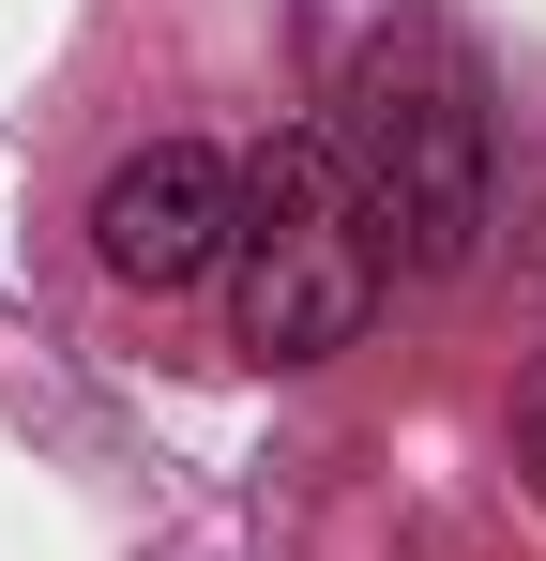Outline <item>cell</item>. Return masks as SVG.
<instances>
[{"label":"cell","instance_id":"obj_1","mask_svg":"<svg viewBox=\"0 0 546 561\" xmlns=\"http://www.w3.org/2000/svg\"><path fill=\"white\" fill-rule=\"evenodd\" d=\"M319 152L350 183V228L379 243V274H470L486 259V77L455 31H425V15L364 31Z\"/></svg>","mask_w":546,"mask_h":561},{"label":"cell","instance_id":"obj_2","mask_svg":"<svg viewBox=\"0 0 546 561\" xmlns=\"http://www.w3.org/2000/svg\"><path fill=\"white\" fill-rule=\"evenodd\" d=\"M379 243L350 228V183H334V152L319 137H288L243 168V228H228V334L259 350V365H319V350H350L364 319H379Z\"/></svg>","mask_w":546,"mask_h":561},{"label":"cell","instance_id":"obj_3","mask_svg":"<svg viewBox=\"0 0 546 561\" xmlns=\"http://www.w3.org/2000/svg\"><path fill=\"white\" fill-rule=\"evenodd\" d=\"M228 228H243V168L213 137H152V152H122L91 183V259L122 288H152V304L228 274Z\"/></svg>","mask_w":546,"mask_h":561},{"label":"cell","instance_id":"obj_4","mask_svg":"<svg viewBox=\"0 0 546 561\" xmlns=\"http://www.w3.org/2000/svg\"><path fill=\"white\" fill-rule=\"evenodd\" d=\"M516 470H532V501H546V365H532V394H516Z\"/></svg>","mask_w":546,"mask_h":561}]
</instances>
